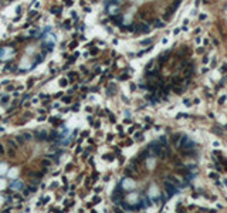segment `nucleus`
<instances>
[{"label":"nucleus","instance_id":"obj_1","mask_svg":"<svg viewBox=\"0 0 227 213\" xmlns=\"http://www.w3.org/2000/svg\"><path fill=\"white\" fill-rule=\"evenodd\" d=\"M165 188H166V192H168V195L172 196V195H175L176 192H178V186L175 185V183H172L170 180L168 182H165Z\"/></svg>","mask_w":227,"mask_h":213},{"label":"nucleus","instance_id":"obj_2","mask_svg":"<svg viewBox=\"0 0 227 213\" xmlns=\"http://www.w3.org/2000/svg\"><path fill=\"white\" fill-rule=\"evenodd\" d=\"M36 136H37L38 139H47V132L46 131H38V132H36Z\"/></svg>","mask_w":227,"mask_h":213},{"label":"nucleus","instance_id":"obj_3","mask_svg":"<svg viewBox=\"0 0 227 213\" xmlns=\"http://www.w3.org/2000/svg\"><path fill=\"white\" fill-rule=\"evenodd\" d=\"M111 21H112L114 24H121V21H122V19L119 16H114L112 19H111Z\"/></svg>","mask_w":227,"mask_h":213},{"label":"nucleus","instance_id":"obj_4","mask_svg":"<svg viewBox=\"0 0 227 213\" xmlns=\"http://www.w3.org/2000/svg\"><path fill=\"white\" fill-rule=\"evenodd\" d=\"M16 141L19 142V145H23V144L26 142V139H24V136H23V135H17V136H16Z\"/></svg>","mask_w":227,"mask_h":213},{"label":"nucleus","instance_id":"obj_5","mask_svg":"<svg viewBox=\"0 0 227 213\" xmlns=\"http://www.w3.org/2000/svg\"><path fill=\"white\" fill-rule=\"evenodd\" d=\"M41 165H43L44 168H47V166L51 165V161H50V159H41Z\"/></svg>","mask_w":227,"mask_h":213},{"label":"nucleus","instance_id":"obj_6","mask_svg":"<svg viewBox=\"0 0 227 213\" xmlns=\"http://www.w3.org/2000/svg\"><path fill=\"white\" fill-rule=\"evenodd\" d=\"M34 192H37V188H36V186H28L26 193H34Z\"/></svg>","mask_w":227,"mask_h":213},{"label":"nucleus","instance_id":"obj_7","mask_svg":"<svg viewBox=\"0 0 227 213\" xmlns=\"http://www.w3.org/2000/svg\"><path fill=\"white\" fill-rule=\"evenodd\" d=\"M51 13H54V14H60L61 13V7H54V9H51Z\"/></svg>","mask_w":227,"mask_h":213},{"label":"nucleus","instance_id":"obj_8","mask_svg":"<svg viewBox=\"0 0 227 213\" xmlns=\"http://www.w3.org/2000/svg\"><path fill=\"white\" fill-rule=\"evenodd\" d=\"M23 136H24L26 141H30L33 138V135H31V134H28V132H24V134H23Z\"/></svg>","mask_w":227,"mask_h":213},{"label":"nucleus","instance_id":"obj_9","mask_svg":"<svg viewBox=\"0 0 227 213\" xmlns=\"http://www.w3.org/2000/svg\"><path fill=\"white\" fill-rule=\"evenodd\" d=\"M75 77H77V73H68V80L70 81H73Z\"/></svg>","mask_w":227,"mask_h":213},{"label":"nucleus","instance_id":"obj_10","mask_svg":"<svg viewBox=\"0 0 227 213\" xmlns=\"http://www.w3.org/2000/svg\"><path fill=\"white\" fill-rule=\"evenodd\" d=\"M13 188H19V190H21V188H23V183H21V182H16V183L13 185Z\"/></svg>","mask_w":227,"mask_h":213},{"label":"nucleus","instance_id":"obj_11","mask_svg":"<svg viewBox=\"0 0 227 213\" xmlns=\"http://www.w3.org/2000/svg\"><path fill=\"white\" fill-rule=\"evenodd\" d=\"M7 154H9V156H11V158H13V156H16V155H14V154H16V152H14V148H10V149L7 151Z\"/></svg>","mask_w":227,"mask_h":213},{"label":"nucleus","instance_id":"obj_12","mask_svg":"<svg viewBox=\"0 0 227 213\" xmlns=\"http://www.w3.org/2000/svg\"><path fill=\"white\" fill-rule=\"evenodd\" d=\"M64 27L67 29V30H70L71 29V21L70 20H65V23H64Z\"/></svg>","mask_w":227,"mask_h":213},{"label":"nucleus","instance_id":"obj_13","mask_svg":"<svg viewBox=\"0 0 227 213\" xmlns=\"http://www.w3.org/2000/svg\"><path fill=\"white\" fill-rule=\"evenodd\" d=\"M67 84H68V80H65V78H63V80H60V85H61V87H65Z\"/></svg>","mask_w":227,"mask_h":213},{"label":"nucleus","instance_id":"obj_14","mask_svg":"<svg viewBox=\"0 0 227 213\" xmlns=\"http://www.w3.org/2000/svg\"><path fill=\"white\" fill-rule=\"evenodd\" d=\"M63 101H64L65 104H71V101H73V99H71V97H64V98H63Z\"/></svg>","mask_w":227,"mask_h":213},{"label":"nucleus","instance_id":"obj_15","mask_svg":"<svg viewBox=\"0 0 227 213\" xmlns=\"http://www.w3.org/2000/svg\"><path fill=\"white\" fill-rule=\"evenodd\" d=\"M7 144L10 145V148H17V144L14 142V141H9Z\"/></svg>","mask_w":227,"mask_h":213},{"label":"nucleus","instance_id":"obj_16","mask_svg":"<svg viewBox=\"0 0 227 213\" xmlns=\"http://www.w3.org/2000/svg\"><path fill=\"white\" fill-rule=\"evenodd\" d=\"M37 14H38V13H37L36 10H33V11H30V13H28V17H36Z\"/></svg>","mask_w":227,"mask_h":213},{"label":"nucleus","instance_id":"obj_17","mask_svg":"<svg viewBox=\"0 0 227 213\" xmlns=\"http://www.w3.org/2000/svg\"><path fill=\"white\" fill-rule=\"evenodd\" d=\"M98 53H99V50L98 48H91V54H92V56H97Z\"/></svg>","mask_w":227,"mask_h":213},{"label":"nucleus","instance_id":"obj_18","mask_svg":"<svg viewBox=\"0 0 227 213\" xmlns=\"http://www.w3.org/2000/svg\"><path fill=\"white\" fill-rule=\"evenodd\" d=\"M14 199H17L19 202H21V200H23V196H21V195H14Z\"/></svg>","mask_w":227,"mask_h":213},{"label":"nucleus","instance_id":"obj_19","mask_svg":"<svg viewBox=\"0 0 227 213\" xmlns=\"http://www.w3.org/2000/svg\"><path fill=\"white\" fill-rule=\"evenodd\" d=\"M92 202H94V203H99V202H101V199H99L98 196H95L94 199H92Z\"/></svg>","mask_w":227,"mask_h":213},{"label":"nucleus","instance_id":"obj_20","mask_svg":"<svg viewBox=\"0 0 227 213\" xmlns=\"http://www.w3.org/2000/svg\"><path fill=\"white\" fill-rule=\"evenodd\" d=\"M57 136H58L57 131H53V132H51V139H53V138H57Z\"/></svg>","mask_w":227,"mask_h":213},{"label":"nucleus","instance_id":"obj_21","mask_svg":"<svg viewBox=\"0 0 227 213\" xmlns=\"http://www.w3.org/2000/svg\"><path fill=\"white\" fill-rule=\"evenodd\" d=\"M1 155H4V148H3V145L0 144V156Z\"/></svg>","mask_w":227,"mask_h":213},{"label":"nucleus","instance_id":"obj_22","mask_svg":"<svg viewBox=\"0 0 227 213\" xmlns=\"http://www.w3.org/2000/svg\"><path fill=\"white\" fill-rule=\"evenodd\" d=\"M78 46V41H75V43H71L70 44V48H74V47H77Z\"/></svg>","mask_w":227,"mask_h":213},{"label":"nucleus","instance_id":"obj_23","mask_svg":"<svg viewBox=\"0 0 227 213\" xmlns=\"http://www.w3.org/2000/svg\"><path fill=\"white\" fill-rule=\"evenodd\" d=\"M128 78V74H122V77H119V80H126Z\"/></svg>","mask_w":227,"mask_h":213},{"label":"nucleus","instance_id":"obj_24","mask_svg":"<svg viewBox=\"0 0 227 213\" xmlns=\"http://www.w3.org/2000/svg\"><path fill=\"white\" fill-rule=\"evenodd\" d=\"M104 158H105V159H109V161H112V159H114V156H112V155H105Z\"/></svg>","mask_w":227,"mask_h":213},{"label":"nucleus","instance_id":"obj_25","mask_svg":"<svg viewBox=\"0 0 227 213\" xmlns=\"http://www.w3.org/2000/svg\"><path fill=\"white\" fill-rule=\"evenodd\" d=\"M94 190H95V192L98 193V192H101V190H102V188H101V186H97V188L94 189Z\"/></svg>","mask_w":227,"mask_h":213},{"label":"nucleus","instance_id":"obj_26","mask_svg":"<svg viewBox=\"0 0 227 213\" xmlns=\"http://www.w3.org/2000/svg\"><path fill=\"white\" fill-rule=\"evenodd\" d=\"M6 101H9V97H3V99H1V102H6Z\"/></svg>","mask_w":227,"mask_h":213}]
</instances>
